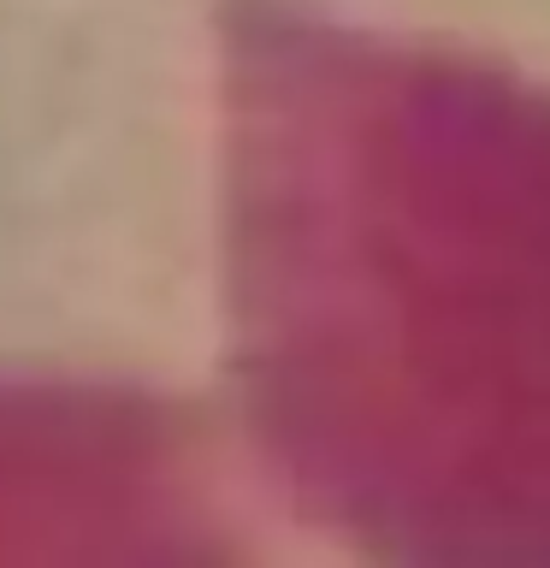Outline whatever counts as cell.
<instances>
[{"mask_svg": "<svg viewBox=\"0 0 550 568\" xmlns=\"http://www.w3.org/2000/svg\"><path fill=\"white\" fill-rule=\"evenodd\" d=\"M237 326L326 521L550 562V101L344 30L243 36Z\"/></svg>", "mask_w": 550, "mask_h": 568, "instance_id": "obj_1", "label": "cell"}]
</instances>
